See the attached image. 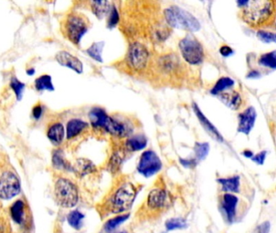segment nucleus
Segmentation results:
<instances>
[{
	"label": "nucleus",
	"mask_w": 276,
	"mask_h": 233,
	"mask_svg": "<svg viewBox=\"0 0 276 233\" xmlns=\"http://www.w3.org/2000/svg\"><path fill=\"white\" fill-rule=\"evenodd\" d=\"M138 194V187L133 182H124L118 185L103 201L98 204V212L101 218L129 212Z\"/></svg>",
	"instance_id": "1"
},
{
	"label": "nucleus",
	"mask_w": 276,
	"mask_h": 233,
	"mask_svg": "<svg viewBox=\"0 0 276 233\" xmlns=\"http://www.w3.org/2000/svg\"><path fill=\"white\" fill-rule=\"evenodd\" d=\"M239 16L254 29H276V1L251 0L241 8Z\"/></svg>",
	"instance_id": "2"
},
{
	"label": "nucleus",
	"mask_w": 276,
	"mask_h": 233,
	"mask_svg": "<svg viewBox=\"0 0 276 233\" xmlns=\"http://www.w3.org/2000/svg\"><path fill=\"white\" fill-rule=\"evenodd\" d=\"M172 203L171 195L165 188L155 187L148 194L137 216L141 221L157 218L171 208Z\"/></svg>",
	"instance_id": "3"
},
{
	"label": "nucleus",
	"mask_w": 276,
	"mask_h": 233,
	"mask_svg": "<svg viewBox=\"0 0 276 233\" xmlns=\"http://www.w3.org/2000/svg\"><path fill=\"white\" fill-rule=\"evenodd\" d=\"M54 198L61 208L71 209L80 201V191L75 182L67 178H59L54 184Z\"/></svg>",
	"instance_id": "4"
},
{
	"label": "nucleus",
	"mask_w": 276,
	"mask_h": 233,
	"mask_svg": "<svg viewBox=\"0 0 276 233\" xmlns=\"http://www.w3.org/2000/svg\"><path fill=\"white\" fill-rule=\"evenodd\" d=\"M166 21L172 28L197 32L200 28L199 20L191 13L180 6H172L164 11Z\"/></svg>",
	"instance_id": "5"
},
{
	"label": "nucleus",
	"mask_w": 276,
	"mask_h": 233,
	"mask_svg": "<svg viewBox=\"0 0 276 233\" xmlns=\"http://www.w3.org/2000/svg\"><path fill=\"white\" fill-rule=\"evenodd\" d=\"M89 22L88 18L79 13H72L65 21V33L68 40L75 45H79L84 35L88 32Z\"/></svg>",
	"instance_id": "6"
},
{
	"label": "nucleus",
	"mask_w": 276,
	"mask_h": 233,
	"mask_svg": "<svg viewBox=\"0 0 276 233\" xmlns=\"http://www.w3.org/2000/svg\"><path fill=\"white\" fill-rule=\"evenodd\" d=\"M180 53L184 59L190 65H199L203 59V49L199 41L191 35H187L180 41Z\"/></svg>",
	"instance_id": "7"
},
{
	"label": "nucleus",
	"mask_w": 276,
	"mask_h": 233,
	"mask_svg": "<svg viewBox=\"0 0 276 233\" xmlns=\"http://www.w3.org/2000/svg\"><path fill=\"white\" fill-rule=\"evenodd\" d=\"M163 168L159 156L152 150H147L140 157L137 171L145 178H150L158 174Z\"/></svg>",
	"instance_id": "8"
},
{
	"label": "nucleus",
	"mask_w": 276,
	"mask_h": 233,
	"mask_svg": "<svg viewBox=\"0 0 276 233\" xmlns=\"http://www.w3.org/2000/svg\"><path fill=\"white\" fill-rule=\"evenodd\" d=\"M20 182L16 174L7 170L0 175V199L7 200L20 192Z\"/></svg>",
	"instance_id": "9"
},
{
	"label": "nucleus",
	"mask_w": 276,
	"mask_h": 233,
	"mask_svg": "<svg viewBox=\"0 0 276 233\" xmlns=\"http://www.w3.org/2000/svg\"><path fill=\"white\" fill-rule=\"evenodd\" d=\"M128 64L136 71H141L146 67L149 60V51L141 43H133L128 52Z\"/></svg>",
	"instance_id": "10"
},
{
	"label": "nucleus",
	"mask_w": 276,
	"mask_h": 233,
	"mask_svg": "<svg viewBox=\"0 0 276 233\" xmlns=\"http://www.w3.org/2000/svg\"><path fill=\"white\" fill-rule=\"evenodd\" d=\"M103 130L109 133L110 135L118 138L127 137L133 132V130L129 127V125L116 118H111L110 116L107 118Z\"/></svg>",
	"instance_id": "11"
},
{
	"label": "nucleus",
	"mask_w": 276,
	"mask_h": 233,
	"mask_svg": "<svg viewBox=\"0 0 276 233\" xmlns=\"http://www.w3.org/2000/svg\"><path fill=\"white\" fill-rule=\"evenodd\" d=\"M257 114L255 108L249 107L238 116V131L248 135L255 126Z\"/></svg>",
	"instance_id": "12"
},
{
	"label": "nucleus",
	"mask_w": 276,
	"mask_h": 233,
	"mask_svg": "<svg viewBox=\"0 0 276 233\" xmlns=\"http://www.w3.org/2000/svg\"><path fill=\"white\" fill-rule=\"evenodd\" d=\"M57 62L62 66H66L68 68L73 70L78 74H81L84 71V65L77 57L73 54H70L69 52L60 51L56 54Z\"/></svg>",
	"instance_id": "13"
},
{
	"label": "nucleus",
	"mask_w": 276,
	"mask_h": 233,
	"mask_svg": "<svg viewBox=\"0 0 276 233\" xmlns=\"http://www.w3.org/2000/svg\"><path fill=\"white\" fill-rule=\"evenodd\" d=\"M238 199L232 194H225L221 199V208L229 223H233L237 213Z\"/></svg>",
	"instance_id": "14"
},
{
	"label": "nucleus",
	"mask_w": 276,
	"mask_h": 233,
	"mask_svg": "<svg viewBox=\"0 0 276 233\" xmlns=\"http://www.w3.org/2000/svg\"><path fill=\"white\" fill-rule=\"evenodd\" d=\"M192 109L193 110H194V113H195V115H196L197 118L199 119L200 124L202 125L203 128L205 129V131H207L213 139H216V141L222 143V142L224 141V139H223L221 133L219 132V131H217V129L212 125V122H210L209 120L206 118L205 115L202 113L199 106H198L195 103L193 104Z\"/></svg>",
	"instance_id": "15"
},
{
	"label": "nucleus",
	"mask_w": 276,
	"mask_h": 233,
	"mask_svg": "<svg viewBox=\"0 0 276 233\" xmlns=\"http://www.w3.org/2000/svg\"><path fill=\"white\" fill-rule=\"evenodd\" d=\"M10 215L14 222L23 225L27 220V208L23 200H16L10 208Z\"/></svg>",
	"instance_id": "16"
},
{
	"label": "nucleus",
	"mask_w": 276,
	"mask_h": 233,
	"mask_svg": "<svg viewBox=\"0 0 276 233\" xmlns=\"http://www.w3.org/2000/svg\"><path fill=\"white\" fill-rule=\"evenodd\" d=\"M96 171V167L92 161L88 159H78L73 165V172L78 177L84 178L87 175L93 174Z\"/></svg>",
	"instance_id": "17"
},
{
	"label": "nucleus",
	"mask_w": 276,
	"mask_h": 233,
	"mask_svg": "<svg viewBox=\"0 0 276 233\" xmlns=\"http://www.w3.org/2000/svg\"><path fill=\"white\" fill-rule=\"evenodd\" d=\"M130 213L127 212L124 214L116 215L113 217L108 219L104 223L102 232L103 233H112L116 231L120 225H122L124 223L126 222L130 218Z\"/></svg>",
	"instance_id": "18"
},
{
	"label": "nucleus",
	"mask_w": 276,
	"mask_h": 233,
	"mask_svg": "<svg viewBox=\"0 0 276 233\" xmlns=\"http://www.w3.org/2000/svg\"><path fill=\"white\" fill-rule=\"evenodd\" d=\"M47 137L49 141L55 146L62 144L65 138L64 126L60 122H57L49 126L47 131Z\"/></svg>",
	"instance_id": "19"
},
{
	"label": "nucleus",
	"mask_w": 276,
	"mask_h": 233,
	"mask_svg": "<svg viewBox=\"0 0 276 233\" xmlns=\"http://www.w3.org/2000/svg\"><path fill=\"white\" fill-rule=\"evenodd\" d=\"M88 117L90 119L91 124L93 127L103 129L109 116L106 114V112L103 109L100 108H94L91 110Z\"/></svg>",
	"instance_id": "20"
},
{
	"label": "nucleus",
	"mask_w": 276,
	"mask_h": 233,
	"mask_svg": "<svg viewBox=\"0 0 276 233\" xmlns=\"http://www.w3.org/2000/svg\"><path fill=\"white\" fill-rule=\"evenodd\" d=\"M88 127V124L83 120L74 118L69 121L67 126V139H72L77 137L83 131Z\"/></svg>",
	"instance_id": "21"
},
{
	"label": "nucleus",
	"mask_w": 276,
	"mask_h": 233,
	"mask_svg": "<svg viewBox=\"0 0 276 233\" xmlns=\"http://www.w3.org/2000/svg\"><path fill=\"white\" fill-rule=\"evenodd\" d=\"M220 99L225 105L233 110H238L242 105V97L236 91L223 92L220 94Z\"/></svg>",
	"instance_id": "22"
},
{
	"label": "nucleus",
	"mask_w": 276,
	"mask_h": 233,
	"mask_svg": "<svg viewBox=\"0 0 276 233\" xmlns=\"http://www.w3.org/2000/svg\"><path fill=\"white\" fill-rule=\"evenodd\" d=\"M92 12L98 19H102L109 15L112 6L109 1H92L91 2Z\"/></svg>",
	"instance_id": "23"
},
{
	"label": "nucleus",
	"mask_w": 276,
	"mask_h": 233,
	"mask_svg": "<svg viewBox=\"0 0 276 233\" xmlns=\"http://www.w3.org/2000/svg\"><path fill=\"white\" fill-rule=\"evenodd\" d=\"M52 164L56 169L73 172V166L69 163L62 150H56L52 156Z\"/></svg>",
	"instance_id": "24"
},
{
	"label": "nucleus",
	"mask_w": 276,
	"mask_h": 233,
	"mask_svg": "<svg viewBox=\"0 0 276 233\" xmlns=\"http://www.w3.org/2000/svg\"><path fill=\"white\" fill-rule=\"evenodd\" d=\"M147 146V139L144 135H137L130 136L125 143V148L129 152L141 151Z\"/></svg>",
	"instance_id": "25"
},
{
	"label": "nucleus",
	"mask_w": 276,
	"mask_h": 233,
	"mask_svg": "<svg viewBox=\"0 0 276 233\" xmlns=\"http://www.w3.org/2000/svg\"><path fill=\"white\" fill-rule=\"evenodd\" d=\"M217 182L221 185L223 191L231 193L239 192V176H234L232 178H221V179L217 180Z\"/></svg>",
	"instance_id": "26"
},
{
	"label": "nucleus",
	"mask_w": 276,
	"mask_h": 233,
	"mask_svg": "<svg viewBox=\"0 0 276 233\" xmlns=\"http://www.w3.org/2000/svg\"><path fill=\"white\" fill-rule=\"evenodd\" d=\"M84 216L79 210H73L67 216V222L69 225L75 230H80L84 226Z\"/></svg>",
	"instance_id": "27"
},
{
	"label": "nucleus",
	"mask_w": 276,
	"mask_h": 233,
	"mask_svg": "<svg viewBox=\"0 0 276 233\" xmlns=\"http://www.w3.org/2000/svg\"><path fill=\"white\" fill-rule=\"evenodd\" d=\"M124 159V153L121 150L114 152L110 157L109 161L107 164V169L111 172V174H116L120 166L122 165Z\"/></svg>",
	"instance_id": "28"
},
{
	"label": "nucleus",
	"mask_w": 276,
	"mask_h": 233,
	"mask_svg": "<svg viewBox=\"0 0 276 233\" xmlns=\"http://www.w3.org/2000/svg\"><path fill=\"white\" fill-rule=\"evenodd\" d=\"M103 47H104V41L93 43L90 47L87 49V54L97 62H103L102 54H103Z\"/></svg>",
	"instance_id": "29"
},
{
	"label": "nucleus",
	"mask_w": 276,
	"mask_h": 233,
	"mask_svg": "<svg viewBox=\"0 0 276 233\" xmlns=\"http://www.w3.org/2000/svg\"><path fill=\"white\" fill-rule=\"evenodd\" d=\"M234 85V81L229 77H222L216 82L214 87L211 91L213 95H220L225 92V90L231 88Z\"/></svg>",
	"instance_id": "30"
},
{
	"label": "nucleus",
	"mask_w": 276,
	"mask_h": 233,
	"mask_svg": "<svg viewBox=\"0 0 276 233\" xmlns=\"http://www.w3.org/2000/svg\"><path fill=\"white\" fill-rule=\"evenodd\" d=\"M35 87H36V89L39 92H41V91H45V90H48V91H54V87L53 85V83H52V78L50 75H43L40 76V77L37 78L36 80H35Z\"/></svg>",
	"instance_id": "31"
},
{
	"label": "nucleus",
	"mask_w": 276,
	"mask_h": 233,
	"mask_svg": "<svg viewBox=\"0 0 276 233\" xmlns=\"http://www.w3.org/2000/svg\"><path fill=\"white\" fill-rule=\"evenodd\" d=\"M187 227V223L183 218H171L165 222V228L167 232L181 230Z\"/></svg>",
	"instance_id": "32"
},
{
	"label": "nucleus",
	"mask_w": 276,
	"mask_h": 233,
	"mask_svg": "<svg viewBox=\"0 0 276 233\" xmlns=\"http://www.w3.org/2000/svg\"><path fill=\"white\" fill-rule=\"evenodd\" d=\"M259 63L265 67L276 69V50L262 54L259 58Z\"/></svg>",
	"instance_id": "33"
},
{
	"label": "nucleus",
	"mask_w": 276,
	"mask_h": 233,
	"mask_svg": "<svg viewBox=\"0 0 276 233\" xmlns=\"http://www.w3.org/2000/svg\"><path fill=\"white\" fill-rule=\"evenodd\" d=\"M210 146L208 143H195L194 147L197 161H203L208 156Z\"/></svg>",
	"instance_id": "34"
},
{
	"label": "nucleus",
	"mask_w": 276,
	"mask_h": 233,
	"mask_svg": "<svg viewBox=\"0 0 276 233\" xmlns=\"http://www.w3.org/2000/svg\"><path fill=\"white\" fill-rule=\"evenodd\" d=\"M10 85H11V88H12L13 91H14L15 95H16L18 100H20L22 98V96H23L25 84L18 80L16 78L12 77L11 78Z\"/></svg>",
	"instance_id": "35"
},
{
	"label": "nucleus",
	"mask_w": 276,
	"mask_h": 233,
	"mask_svg": "<svg viewBox=\"0 0 276 233\" xmlns=\"http://www.w3.org/2000/svg\"><path fill=\"white\" fill-rule=\"evenodd\" d=\"M119 19H120V15H119L117 8L116 6H113L111 11H110L109 15H108L107 27L109 28H113L114 27H116L119 23Z\"/></svg>",
	"instance_id": "36"
},
{
	"label": "nucleus",
	"mask_w": 276,
	"mask_h": 233,
	"mask_svg": "<svg viewBox=\"0 0 276 233\" xmlns=\"http://www.w3.org/2000/svg\"><path fill=\"white\" fill-rule=\"evenodd\" d=\"M257 36L264 42L276 43V32H268V31H265V30H259V31H258Z\"/></svg>",
	"instance_id": "37"
},
{
	"label": "nucleus",
	"mask_w": 276,
	"mask_h": 233,
	"mask_svg": "<svg viewBox=\"0 0 276 233\" xmlns=\"http://www.w3.org/2000/svg\"><path fill=\"white\" fill-rule=\"evenodd\" d=\"M180 164L186 169H194L197 165L196 159H180Z\"/></svg>",
	"instance_id": "38"
},
{
	"label": "nucleus",
	"mask_w": 276,
	"mask_h": 233,
	"mask_svg": "<svg viewBox=\"0 0 276 233\" xmlns=\"http://www.w3.org/2000/svg\"><path fill=\"white\" fill-rule=\"evenodd\" d=\"M266 156H267V152H266V151H263V152H260L259 154L253 156L251 160H252L254 162L257 163L259 165H263L264 161H265Z\"/></svg>",
	"instance_id": "39"
},
{
	"label": "nucleus",
	"mask_w": 276,
	"mask_h": 233,
	"mask_svg": "<svg viewBox=\"0 0 276 233\" xmlns=\"http://www.w3.org/2000/svg\"><path fill=\"white\" fill-rule=\"evenodd\" d=\"M271 224L268 221L263 223L257 228L258 233H270Z\"/></svg>",
	"instance_id": "40"
},
{
	"label": "nucleus",
	"mask_w": 276,
	"mask_h": 233,
	"mask_svg": "<svg viewBox=\"0 0 276 233\" xmlns=\"http://www.w3.org/2000/svg\"><path fill=\"white\" fill-rule=\"evenodd\" d=\"M42 112H43V109L41 107V105L40 104H37L32 109V117L35 119H39L42 115Z\"/></svg>",
	"instance_id": "41"
},
{
	"label": "nucleus",
	"mask_w": 276,
	"mask_h": 233,
	"mask_svg": "<svg viewBox=\"0 0 276 233\" xmlns=\"http://www.w3.org/2000/svg\"><path fill=\"white\" fill-rule=\"evenodd\" d=\"M220 53L223 57H229L233 54V50L229 45H223L220 49Z\"/></svg>",
	"instance_id": "42"
},
{
	"label": "nucleus",
	"mask_w": 276,
	"mask_h": 233,
	"mask_svg": "<svg viewBox=\"0 0 276 233\" xmlns=\"http://www.w3.org/2000/svg\"><path fill=\"white\" fill-rule=\"evenodd\" d=\"M243 155H244L246 157H249V158H252L253 156H253L252 152L249 151V150L245 151V152H243Z\"/></svg>",
	"instance_id": "43"
},
{
	"label": "nucleus",
	"mask_w": 276,
	"mask_h": 233,
	"mask_svg": "<svg viewBox=\"0 0 276 233\" xmlns=\"http://www.w3.org/2000/svg\"><path fill=\"white\" fill-rule=\"evenodd\" d=\"M248 76H251V77L252 78L257 77V76H259V73L255 72V71H252V72H251V74H250V75H248Z\"/></svg>",
	"instance_id": "44"
},
{
	"label": "nucleus",
	"mask_w": 276,
	"mask_h": 233,
	"mask_svg": "<svg viewBox=\"0 0 276 233\" xmlns=\"http://www.w3.org/2000/svg\"><path fill=\"white\" fill-rule=\"evenodd\" d=\"M128 233V231H126V230H122V231L114 232V233Z\"/></svg>",
	"instance_id": "45"
}]
</instances>
